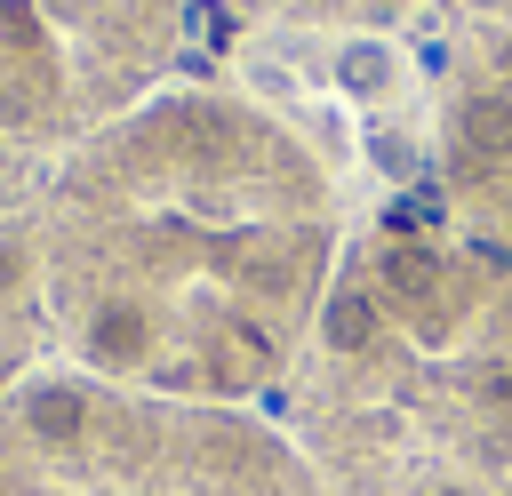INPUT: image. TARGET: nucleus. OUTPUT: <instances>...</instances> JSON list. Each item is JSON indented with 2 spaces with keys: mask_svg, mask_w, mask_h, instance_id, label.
<instances>
[{
  "mask_svg": "<svg viewBox=\"0 0 512 496\" xmlns=\"http://www.w3.org/2000/svg\"><path fill=\"white\" fill-rule=\"evenodd\" d=\"M328 168L264 104L152 88L32 192L40 336L144 400H248L328 296Z\"/></svg>",
  "mask_w": 512,
  "mask_h": 496,
  "instance_id": "obj_1",
  "label": "nucleus"
},
{
  "mask_svg": "<svg viewBox=\"0 0 512 496\" xmlns=\"http://www.w3.org/2000/svg\"><path fill=\"white\" fill-rule=\"evenodd\" d=\"M184 48V0H0V152L48 168L136 112Z\"/></svg>",
  "mask_w": 512,
  "mask_h": 496,
  "instance_id": "obj_2",
  "label": "nucleus"
},
{
  "mask_svg": "<svg viewBox=\"0 0 512 496\" xmlns=\"http://www.w3.org/2000/svg\"><path fill=\"white\" fill-rule=\"evenodd\" d=\"M464 40L440 48V80L456 72L440 160L464 192H480L496 216L512 208V0H464Z\"/></svg>",
  "mask_w": 512,
  "mask_h": 496,
  "instance_id": "obj_3",
  "label": "nucleus"
},
{
  "mask_svg": "<svg viewBox=\"0 0 512 496\" xmlns=\"http://www.w3.org/2000/svg\"><path fill=\"white\" fill-rule=\"evenodd\" d=\"M32 192H40V168L0 152V312H24V320H40V296H32Z\"/></svg>",
  "mask_w": 512,
  "mask_h": 496,
  "instance_id": "obj_4",
  "label": "nucleus"
},
{
  "mask_svg": "<svg viewBox=\"0 0 512 496\" xmlns=\"http://www.w3.org/2000/svg\"><path fill=\"white\" fill-rule=\"evenodd\" d=\"M40 344H48V336H40V320L0 312V400H8V392H16L32 368H40Z\"/></svg>",
  "mask_w": 512,
  "mask_h": 496,
  "instance_id": "obj_5",
  "label": "nucleus"
},
{
  "mask_svg": "<svg viewBox=\"0 0 512 496\" xmlns=\"http://www.w3.org/2000/svg\"><path fill=\"white\" fill-rule=\"evenodd\" d=\"M240 16H288V24H320V16H360V8H400V0H224Z\"/></svg>",
  "mask_w": 512,
  "mask_h": 496,
  "instance_id": "obj_6",
  "label": "nucleus"
},
{
  "mask_svg": "<svg viewBox=\"0 0 512 496\" xmlns=\"http://www.w3.org/2000/svg\"><path fill=\"white\" fill-rule=\"evenodd\" d=\"M432 496H472V488H432Z\"/></svg>",
  "mask_w": 512,
  "mask_h": 496,
  "instance_id": "obj_7",
  "label": "nucleus"
}]
</instances>
